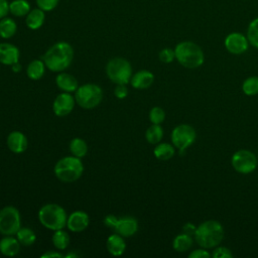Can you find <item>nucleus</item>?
Here are the masks:
<instances>
[{"label": "nucleus", "mask_w": 258, "mask_h": 258, "mask_svg": "<svg viewBox=\"0 0 258 258\" xmlns=\"http://www.w3.org/2000/svg\"><path fill=\"white\" fill-rule=\"evenodd\" d=\"M74 58V48L67 41H58L52 44L43 54L42 60L45 67L54 73L67 70Z\"/></svg>", "instance_id": "1"}, {"label": "nucleus", "mask_w": 258, "mask_h": 258, "mask_svg": "<svg viewBox=\"0 0 258 258\" xmlns=\"http://www.w3.org/2000/svg\"><path fill=\"white\" fill-rule=\"evenodd\" d=\"M224 238L222 224L215 220H208L200 224L195 233L196 242L205 249L217 247Z\"/></svg>", "instance_id": "2"}, {"label": "nucleus", "mask_w": 258, "mask_h": 258, "mask_svg": "<svg viewBox=\"0 0 258 258\" xmlns=\"http://www.w3.org/2000/svg\"><path fill=\"white\" fill-rule=\"evenodd\" d=\"M175 58L186 69H197L205 61V54L202 47L189 40L178 42L174 47Z\"/></svg>", "instance_id": "3"}, {"label": "nucleus", "mask_w": 258, "mask_h": 258, "mask_svg": "<svg viewBox=\"0 0 258 258\" xmlns=\"http://www.w3.org/2000/svg\"><path fill=\"white\" fill-rule=\"evenodd\" d=\"M38 220L44 228L56 231L67 227L68 215L62 207L49 203L39 209Z\"/></svg>", "instance_id": "4"}, {"label": "nucleus", "mask_w": 258, "mask_h": 258, "mask_svg": "<svg viewBox=\"0 0 258 258\" xmlns=\"http://www.w3.org/2000/svg\"><path fill=\"white\" fill-rule=\"evenodd\" d=\"M55 176L63 182H73L78 180L84 172V164L81 158L77 156H64L57 160L54 165Z\"/></svg>", "instance_id": "5"}, {"label": "nucleus", "mask_w": 258, "mask_h": 258, "mask_svg": "<svg viewBox=\"0 0 258 258\" xmlns=\"http://www.w3.org/2000/svg\"><path fill=\"white\" fill-rule=\"evenodd\" d=\"M106 75L116 85H127L133 75L131 63L124 57H113L106 64Z\"/></svg>", "instance_id": "6"}, {"label": "nucleus", "mask_w": 258, "mask_h": 258, "mask_svg": "<svg viewBox=\"0 0 258 258\" xmlns=\"http://www.w3.org/2000/svg\"><path fill=\"white\" fill-rule=\"evenodd\" d=\"M103 99V91L96 84H85L76 90V103L84 109H93L97 107Z\"/></svg>", "instance_id": "7"}, {"label": "nucleus", "mask_w": 258, "mask_h": 258, "mask_svg": "<svg viewBox=\"0 0 258 258\" xmlns=\"http://www.w3.org/2000/svg\"><path fill=\"white\" fill-rule=\"evenodd\" d=\"M20 228L21 217L15 207L6 206L0 210V234L3 236H14Z\"/></svg>", "instance_id": "8"}, {"label": "nucleus", "mask_w": 258, "mask_h": 258, "mask_svg": "<svg viewBox=\"0 0 258 258\" xmlns=\"http://www.w3.org/2000/svg\"><path fill=\"white\" fill-rule=\"evenodd\" d=\"M196 137V130L188 124L177 125L171 132V142L180 153H182L195 142Z\"/></svg>", "instance_id": "9"}, {"label": "nucleus", "mask_w": 258, "mask_h": 258, "mask_svg": "<svg viewBox=\"0 0 258 258\" xmlns=\"http://www.w3.org/2000/svg\"><path fill=\"white\" fill-rule=\"evenodd\" d=\"M231 164L237 172L247 174L256 169L258 160L252 151L247 149H240L232 155Z\"/></svg>", "instance_id": "10"}, {"label": "nucleus", "mask_w": 258, "mask_h": 258, "mask_svg": "<svg viewBox=\"0 0 258 258\" xmlns=\"http://www.w3.org/2000/svg\"><path fill=\"white\" fill-rule=\"evenodd\" d=\"M226 49L232 54H242L249 46V41L247 36L240 32L229 33L224 41Z\"/></svg>", "instance_id": "11"}, {"label": "nucleus", "mask_w": 258, "mask_h": 258, "mask_svg": "<svg viewBox=\"0 0 258 258\" xmlns=\"http://www.w3.org/2000/svg\"><path fill=\"white\" fill-rule=\"evenodd\" d=\"M75 104H76L75 97H73L70 93L62 92L55 97L52 103L53 113L57 117L68 116L74 110Z\"/></svg>", "instance_id": "12"}, {"label": "nucleus", "mask_w": 258, "mask_h": 258, "mask_svg": "<svg viewBox=\"0 0 258 258\" xmlns=\"http://www.w3.org/2000/svg\"><path fill=\"white\" fill-rule=\"evenodd\" d=\"M89 224L90 218L84 211L73 212L67 221V227L72 232H82L88 228Z\"/></svg>", "instance_id": "13"}, {"label": "nucleus", "mask_w": 258, "mask_h": 258, "mask_svg": "<svg viewBox=\"0 0 258 258\" xmlns=\"http://www.w3.org/2000/svg\"><path fill=\"white\" fill-rule=\"evenodd\" d=\"M20 52L17 46L9 42L0 43V63L12 66L19 61Z\"/></svg>", "instance_id": "14"}, {"label": "nucleus", "mask_w": 258, "mask_h": 258, "mask_svg": "<svg viewBox=\"0 0 258 258\" xmlns=\"http://www.w3.org/2000/svg\"><path fill=\"white\" fill-rule=\"evenodd\" d=\"M138 230V222L133 217H123L118 219L114 232L124 238L133 236Z\"/></svg>", "instance_id": "15"}, {"label": "nucleus", "mask_w": 258, "mask_h": 258, "mask_svg": "<svg viewBox=\"0 0 258 258\" xmlns=\"http://www.w3.org/2000/svg\"><path fill=\"white\" fill-rule=\"evenodd\" d=\"M7 146L13 153H22L27 149L28 141L26 136L20 131H12L7 136Z\"/></svg>", "instance_id": "16"}, {"label": "nucleus", "mask_w": 258, "mask_h": 258, "mask_svg": "<svg viewBox=\"0 0 258 258\" xmlns=\"http://www.w3.org/2000/svg\"><path fill=\"white\" fill-rule=\"evenodd\" d=\"M154 81V76L151 72L147 70H141L132 75L130 84L134 89L144 90L149 88Z\"/></svg>", "instance_id": "17"}, {"label": "nucleus", "mask_w": 258, "mask_h": 258, "mask_svg": "<svg viewBox=\"0 0 258 258\" xmlns=\"http://www.w3.org/2000/svg\"><path fill=\"white\" fill-rule=\"evenodd\" d=\"M20 243L17 238L13 237V235L4 236L0 240V252L4 256L12 257L19 253L20 251Z\"/></svg>", "instance_id": "18"}, {"label": "nucleus", "mask_w": 258, "mask_h": 258, "mask_svg": "<svg viewBox=\"0 0 258 258\" xmlns=\"http://www.w3.org/2000/svg\"><path fill=\"white\" fill-rule=\"evenodd\" d=\"M55 84L59 90L67 93L76 92V90L79 88V84L77 79L68 74V73H58L55 78Z\"/></svg>", "instance_id": "19"}, {"label": "nucleus", "mask_w": 258, "mask_h": 258, "mask_svg": "<svg viewBox=\"0 0 258 258\" xmlns=\"http://www.w3.org/2000/svg\"><path fill=\"white\" fill-rule=\"evenodd\" d=\"M106 247L108 252L113 256H121L126 249V243L124 237L115 233L108 237L106 242Z\"/></svg>", "instance_id": "20"}, {"label": "nucleus", "mask_w": 258, "mask_h": 258, "mask_svg": "<svg viewBox=\"0 0 258 258\" xmlns=\"http://www.w3.org/2000/svg\"><path fill=\"white\" fill-rule=\"evenodd\" d=\"M45 20V11L40 8L31 9L25 16V24L31 30L39 29Z\"/></svg>", "instance_id": "21"}, {"label": "nucleus", "mask_w": 258, "mask_h": 258, "mask_svg": "<svg viewBox=\"0 0 258 258\" xmlns=\"http://www.w3.org/2000/svg\"><path fill=\"white\" fill-rule=\"evenodd\" d=\"M45 64L42 59H33L30 61L26 69V75L33 81L40 80L45 73Z\"/></svg>", "instance_id": "22"}, {"label": "nucleus", "mask_w": 258, "mask_h": 258, "mask_svg": "<svg viewBox=\"0 0 258 258\" xmlns=\"http://www.w3.org/2000/svg\"><path fill=\"white\" fill-rule=\"evenodd\" d=\"M17 31L16 22L9 17L0 19V37L3 39H9L15 35Z\"/></svg>", "instance_id": "23"}, {"label": "nucleus", "mask_w": 258, "mask_h": 258, "mask_svg": "<svg viewBox=\"0 0 258 258\" xmlns=\"http://www.w3.org/2000/svg\"><path fill=\"white\" fill-rule=\"evenodd\" d=\"M31 10L27 0H13L9 2V13L16 17H23Z\"/></svg>", "instance_id": "24"}, {"label": "nucleus", "mask_w": 258, "mask_h": 258, "mask_svg": "<svg viewBox=\"0 0 258 258\" xmlns=\"http://www.w3.org/2000/svg\"><path fill=\"white\" fill-rule=\"evenodd\" d=\"M175 153V149L173 144L169 143H157V145L153 149L154 156L162 161L170 159Z\"/></svg>", "instance_id": "25"}, {"label": "nucleus", "mask_w": 258, "mask_h": 258, "mask_svg": "<svg viewBox=\"0 0 258 258\" xmlns=\"http://www.w3.org/2000/svg\"><path fill=\"white\" fill-rule=\"evenodd\" d=\"M192 243V236L185 233H181L173 239L172 247L177 252H185L191 248Z\"/></svg>", "instance_id": "26"}, {"label": "nucleus", "mask_w": 258, "mask_h": 258, "mask_svg": "<svg viewBox=\"0 0 258 258\" xmlns=\"http://www.w3.org/2000/svg\"><path fill=\"white\" fill-rule=\"evenodd\" d=\"M69 147H70L71 153L74 156H77L79 158L84 157L88 152V145H87L86 141L82 138H79V137L73 138L70 142Z\"/></svg>", "instance_id": "27"}, {"label": "nucleus", "mask_w": 258, "mask_h": 258, "mask_svg": "<svg viewBox=\"0 0 258 258\" xmlns=\"http://www.w3.org/2000/svg\"><path fill=\"white\" fill-rule=\"evenodd\" d=\"M163 137V129L160 124H152L145 132V139L150 144H157Z\"/></svg>", "instance_id": "28"}, {"label": "nucleus", "mask_w": 258, "mask_h": 258, "mask_svg": "<svg viewBox=\"0 0 258 258\" xmlns=\"http://www.w3.org/2000/svg\"><path fill=\"white\" fill-rule=\"evenodd\" d=\"M51 241H52L53 246L57 250H64L68 248V246L70 244V236L62 229L56 230V231H54V233L52 235Z\"/></svg>", "instance_id": "29"}, {"label": "nucleus", "mask_w": 258, "mask_h": 258, "mask_svg": "<svg viewBox=\"0 0 258 258\" xmlns=\"http://www.w3.org/2000/svg\"><path fill=\"white\" fill-rule=\"evenodd\" d=\"M16 238L18 239L19 243L23 246H30L32 245L36 240L35 233L30 228H20L17 233L15 234Z\"/></svg>", "instance_id": "30"}, {"label": "nucleus", "mask_w": 258, "mask_h": 258, "mask_svg": "<svg viewBox=\"0 0 258 258\" xmlns=\"http://www.w3.org/2000/svg\"><path fill=\"white\" fill-rule=\"evenodd\" d=\"M242 91L247 96H255L258 94V77H249L242 84Z\"/></svg>", "instance_id": "31"}, {"label": "nucleus", "mask_w": 258, "mask_h": 258, "mask_svg": "<svg viewBox=\"0 0 258 258\" xmlns=\"http://www.w3.org/2000/svg\"><path fill=\"white\" fill-rule=\"evenodd\" d=\"M247 38L249 43L258 48V17L254 18L248 25L247 29Z\"/></svg>", "instance_id": "32"}, {"label": "nucleus", "mask_w": 258, "mask_h": 258, "mask_svg": "<svg viewBox=\"0 0 258 258\" xmlns=\"http://www.w3.org/2000/svg\"><path fill=\"white\" fill-rule=\"evenodd\" d=\"M165 119V112L160 107H153L149 112V120L152 124H161Z\"/></svg>", "instance_id": "33"}, {"label": "nucleus", "mask_w": 258, "mask_h": 258, "mask_svg": "<svg viewBox=\"0 0 258 258\" xmlns=\"http://www.w3.org/2000/svg\"><path fill=\"white\" fill-rule=\"evenodd\" d=\"M158 58L163 63H169V62L173 61V59L175 58L174 49L169 48V47H165V48L161 49L158 53Z\"/></svg>", "instance_id": "34"}, {"label": "nucleus", "mask_w": 258, "mask_h": 258, "mask_svg": "<svg viewBox=\"0 0 258 258\" xmlns=\"http://www.w3.org/2000/svg\"><path fill=\"white\" fill-rule=\"evenodd\" d=\"M37 7L42 9L45 12L52 11L56 8L59 3V0H35Z\"/></svg>", "instance_id": "35"}, {"label": "nucleus", "mask_w": 258, "mask_h": 258, "mask_svg": "<svg viewBox=\"0 0 258 258\" xmlns=\"http://www.w3.org/2000/svg\"><path fill=\"white\" fill-rule=\"evenodd\" d=\"M212 256L214 258H231V257H233V253L231 252V250L229 248L220 246V247H217L213 251Z\"/></svg>", "instance_id": "36"}, {"label": "nucleus", "mask_w": 258, "mask_h": 258, "mask_svg": "<svg viewBox=\"0 0 258 258\" xmlns=\"http://www.w3.org/2000/svg\"><path fill=\"white\" fill-rule=\"evenodd\" d=\"M114 95L119 100L125 99L128 95V90L126 88V85H116L114 89Z\"/></svg>", "instance_id": "37"}, {"label": "nucleus", "mask_w": 258, "mask_h": 258, "mask_svg": "<svg viewBox=\"0 0 258 258\" xmlns=\"http://www.w3.org/2000/svg\"><path fill=\"white\" fill-rule=\"evenodd\" d=\"M210 256H212V254H210L205 248L194 250L188 255L189 258H209Z\"/></svg>", "instance_id": "38"}, {"label": "nucleus", "mask_w": 258, "mask_h": 258, "mask_svg": "<svg viewBox=\"0 0 258 258\" xmlns=\"http://www.w3.org/2000/svg\"><path fill=\"white\" fill-rule=\"evenodd\" d=\"M117 222H118V218L114 215H107L105 218H104V224L106 227H108L109 229L113 230L115 229L116 225H117Z\"/></svg>", "instance_id": "39"}, {"label": "nucleus", "mask_w": 258, "mask_h": 258, "mask_svg": "<svg viewBox=\"0 0 258 258\" xmlns=\"http://www.w3.org/2000/svg\"><path fill=\"white\" fill-rule=\"evenodd\" d=\"M9 13V2L7 0H0V19L7 16Z\"/></svg>", "instance_id": "40"}, {"label": "nucleus", "mask_w": 258, "mask_h": 258, "mask_svg": "<svg viewBox=\"0 0 258 258\" xmlns=\"http://www.w3.org/2000/svg\"><path fill=\"white\" fill-rule=\"evenodd\" d=\"M196 229H197V227H196L194 224H191V223H185V224L183 225V227H182L183 233L188 234V235H190V236H195Z\"/></svg>", "instance_id": "41"}, {"label": "nucleus", "mask_w": 258, "mask_h": 258, "mask_svg": "<svg viewBox=\"0 0 258 258\" xmlns=\"http://www.w3.org/2000/svg\"><path fill=\"white\" fill-rule=\"evenodd\" d=\"M42 258H60V257H63L60 252H56V251H51V250H48L47 252L43 253L41 255Z\"/></svg>", "instance_id": "42"}, {"label": "nucleus", "mask_w": 258, "mask_h": 258, "mask_svg": "<svg viewBox=\"0 0 258 258\" xmlns=\"http://www.w3.org/2000/svg\"><path fill=\"white\" fill-rule=\"evenodd\" d=\"M11 69H12V71H13L14 73H18V72H20V70H21V66H20L19 61H18V62H16V63H14V64H12V66H11Z\"/></svg>", "instance_id": "43"}]
</instances>
